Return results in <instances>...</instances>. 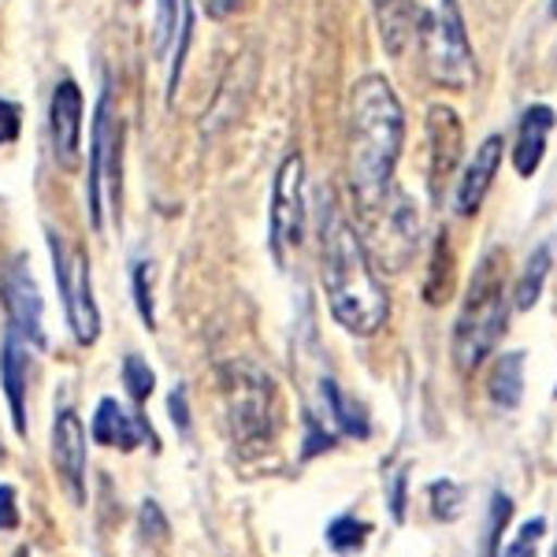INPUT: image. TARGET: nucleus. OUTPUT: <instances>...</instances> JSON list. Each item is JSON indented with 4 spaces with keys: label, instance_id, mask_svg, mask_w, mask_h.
I'll list each match as a JSON object with an SVG mask.
<instances>
[{
    "label": "nucleus",
    "instance_id": "nucleus-6",
    "mask_svg": "<svg viewBox=\"0 0 557 557\" xmlns=\"http://www.w3.org/2000/svg\"><path fill=\"white\" fill-rule=\"evenodd\" d=\"M49 249H52V264H57V283L67 305V320L75 331L78 346H94L101 335V312L94 301V283H89V260L83 249L64 246V238L49 231Z\"/></svg>",
    "mask_w": 557,
    "mask_h": 557
},
{
    "label": "nucleus",
    "instance_id": "nucleus-16",
    "mask_svg": "<svg viewBox=\"0 0 557 557\" xmlns=\"http://www.w3.org/2000/svg\"><path fill=\"white\" fill-rule=\"evenodd\" d=\"M550 131H554V108L550 104H532L524 115H520L517 141H513V168H517L520 178H532L539 168H543Z\"/></svg>",
    "mask_w": 557,
    "mask_h": 557
},
{
    "label": "nucleus",
    "instance_id": "nucleus-21",
    "mask_svg": "<svg viewBox=\"0 0 557 557\" xmlns=\"http://www.w3.org/2000/svg\"><path fill=\"white\" fill-rule=\"evenodd\" d=\"M368 535H372V524L368 520H357V517H335L327 524V546L335 554H357L364 550Z\"/></svg>",
    "mask_w": 557,
    "mask_h": 557
},
{
    "label": "nucleus",
    "instance_id": "nucleus-2",
    "mask_svg": "<svg viewBox=\"0 0 557 557\" xmlns=\"http://www.w3.org/2000/svg\"><path fill=\"white\" fill-rule=\"evenodd\" d=\"M323 294H327L331 317L349 335L372 338L391 317V298L380 283V272L372 264L364 238L343 220L338 212L323 215Z\"/></svg>",
    "mask_w": 557,
    "mask_h": 557
},
{
    "label": "nucleus",
    "instance_id": "nucleus-1",
    "mask_svg": "<svg viewBox=\"0 0 557 557\" xmlns=\"http://www.w3.org/2000/svg\"><path fill=\"white\" fill-rule=\"evenodd\" d=\"M401 146H406V112L383 75H364L349 89L346 131V175L354 201L372 215L394 190Z\"/></svg>",
    "mask_w": 557,
    "mask_h": 557
},
{
    "label": "nucleus",
    "instance_id": "nucleus-20",
    "mask_svg": "<svg viewBox=\"0 0 557 557\" xmlns=\"http://www.w3.org/2000/svg\"><path fill=\"white\" fill-rule=\"evenodd\" d=\"M546 275H550V249L546 246H539L532 257H528V268H524V275H520V283H517V309L524 312V309H532V305L539 301V294H543V286H546Z\"/></svg>",
    "mask_w": 557,
    "mask_h": 557
},
{
    "label": "nucleus",
    "instance_id": "nucleus-15",
    "mask_svg": "<svg viewBox=\"0 0 557 557\" xmlns=\"http://www.w3.org/2000/svg\"><path fill=\"white\" fill-rule=\"evenodd\" d=\"M4 305H8V320L20 331L26 343L45 346V327H41V294L38 283L26 275L23 264H15L4 278Z\"/></svg>",
    "mask_w": 557,
    "mask_h": 557
},
{
    "label": "nucleus",
    "instance_id": "nucleus-37",
    "mask_svg": "<svg viewBox=\"0 0 557 557\" xmlns=\"http://www.w3.org/2000/svg\"><path fill=\"white\" fill-rule=\"evenodd\" d=\"M550 12H554V15H557V0H554V8H550Z\"/></svg>",
    "mask_w": 557,
    "mask_h": 557
},
{
    "label": "nucleus",
    "instance_id": "nucleus-38",
    "mask_svg": "<svg viewBox=\"0 0 557 557\" xmlns=\"http://www.w3.org/2000/svg\"><path fill=\"white\" fill-rule=\"evenodd\" d=\"M554 557H557V550H554Z\"/></svg>",
    "mask_w": 557,
    "mask_h": 557
},
{
    "label": "nucleus",
    "instance_id": "nucleus-10",
    "mask_svg": "<svg viewBox=\"0 0 557 557\" xmlns=\"http://www.w3.org/2000/svg\"><path fill=\"white\" fill-rule=\"evenodd\" d=\"M428 146H431V194L438 201L446 183L454 178L457 164H461V149H465V127L454 108L446 104L428 108Z\"/></svg>",
    "mask_w": 557,
    "mask_h": 557
},
{
    "label": "nucleus",
    "instance_id": "nucleus-27",
    "mask_svg": "<svg viewBox=\"0 0 557 557\" xmlns=\"http://www.w3.org/2000/svg\"><path fill=\"white\" fill-rule=\"evenodd\" d=\"M335 446V435L327 428H320V420L312 412H305V457H317Z\"/></svg>",
    "mask_w": 557,
    "mask_h": 557
},
{
    "label": "nucleus",
    "instance_id": "nucleus-23",
    "mask_svg": "<svg viewBox=\"0 0 557 557\" xmlns=\"http://www.w3.org/2000/svg\"><path fill=\"white\" fill-rule=\"evenodd\" d=\"M543 535H546V517L524 520V524H520V532H517V539L498 557H535L539 543H543Z\"/></svg>",
    "mask_w": 557,
    "mask_h": 557
},
{
    "label": "nucleus",
    "instance_id": "nucleus-30",
    "mask_svg": "<svg viewBox=\"0 0 557 557\" xmlns=\"http://www.w3.org/2000/svg\"><path fill=\"white\" fill-rule=\"evenodd\" d=\"M20 528V509H15V487L0 483V532Z\"/></svg>",
    "mask_w": 557,
    "mask_h": 557
},
{
    "label": "nucleus",
    "instance_id": "nucleus-18",
    "mask_svg": "<svg viewBox=\"0 0 557 557\" xmlns=\"http://www.w3.org/2000/svg\"><path fill=\"white\" fill-rule=\"evenodd\" d=\"M487 394L498 409H517L520 398H524V354L520 349H509L494 361L491 375H487Z\"/></svg>",
    "mask_w": 557,
    "mask_h": 557
},
{
    "label": "nucleus",
    "instance_id": "nucleus-13",
    "mask_svg": "<svg viewBox=\"0 0 557 557\" xmlns=\"http://www.w3.org/2000/svg\"><path fill=\"white\" fill-rule=\"evenodd\" d=\"M502 157H506V141H502V134H491V138L475 149V157L469 160V168H465L461 183H457V212L461 215H475L480 212V205L487 201L491 183L498 178Z\"/></svg>",
    "mask_w": 557,
    "mask_h": 557
},
{
    "label": "nucleus",
    "instance_id": "nucleus-14",
    "mask_svg": "<svg viewBox=\"0 0 557 557\" xmlns=\"http://www.w3.org/2000/svg\"><path fill=\"white\" fill-rule=\"evenodd\" d=\"M94 438L101 446H112V450H138L141 443H152L157 446V435H152V428L146 420L138 417V412L123 409L115 398H104L101 406H97V417H94Z\"/></svg>",
    "mask_w": 557,
    "mask_h": 557
},
{
    "label": "nucleus",
    "instance_id": "nucleus-11",
    "mask_svg": "<svg viewBox=\"0 0 557 557\" xmlns=\"http://www.w3.org/2000/svg\"><path fill=\"white\" fill-rule=\"evenodd\" d=\"M49 134H52V157L60 168L78 164V138H83V94L78 86L64 78L52 94L49 104Z\"/></svg>",
    "mask_w": 557,
    "mask_h": 557
},
{
    "label": "nucleus",
    "instance_id": "nucleus-25",
    "mask_svg": "<svg viewBox=\"0 0 557 557\" xmlns=\"http://www.w3.org/2000/svg\"><path fill=\"white\" fill-rule=\"evenodd\" d=\"M509 517H513V502H509V494H494L491 528H487V557H498V543H502V532H506Z\"/></svg>",
    "mask_w": 557,
    "mask_h": 557
},
{
    "label": "nucleus",
    "instance_id": "nucleus-7",
    "mask_svg": "<svg viewBox=\"0 0 557 557\" xmlns=\"http://www.w3.org/2000/svg\"><path fill=\"white\" fill-rule=\"evenodd\" d=\"M120 141L123 131L115 127L112 115V97L101 94L97 101V115H94V149H89V183H86V197H89V220L94 227H104V190L112 186V197H120Z\"/></svg>",
    "mask_w": 557,
    "mask_h": 557
},
{
    "label": "nucleus",
    "instance_id": "nucleus-31",
    "mask_svg": "<svg viewBox=\"0 0 557 557\" xmlns=\"http://www.w3.org/2000/svg\"><path fill=\"white\" fill-rule=\"evenodd\" d=\"M406 483H409V469L391 475V513H394L398 524L406 520Z\"/></svg>",
    "mask_w": 557,
    "mask_h": 557
},
{
    "label": "nucleus",
    "instance_id": "nucleus-32",
    "mask_svg": "<svg viewBox=\"0 0 557 557\" xmlns=\"http://www.w3.org/2000/svg\"><path fill=\"white\" fill-rule=\"evenodd\" d=\"M20 138V108L12 101H0V146Z\"/></svg>",
    "mask_w": 557,
    "mask_h": 557
},
{
    "label": "nucleus",
    "instance_id": "nucleus-19",
    "mask_svg": "<svg viewBox=\"0 0 557 557\" xmlns=\"http://www.w3.org/2000/svg\"><path fill=\"white\" fill-rule=\"evenodd\" d=\"M323 401H327L331 417H335V424L343 435H357L364 438L368 435V420H364V409L357 406L349 394H343V386H338L335 380H323Z\"/></svg>",
    "mask_w": 557,
    "mask_h": 557
},
{
    "label": "nucleus",
    "instance_id": "nucleus-3",
    "mask_svg": "<svg viewBox=\"0 0 557 557\" xmlns=\"http://www.w3.org/2000/svg\"><path fill=\"white\" fill-rule=\"evenodd\" d=\"M506 249H487V257L475 268L469 294L461 301L454 323V364L461 375H472L494 354L498 338L509 323V294H506Z\"/></svg>",
    "mask_w": 557,
    "mask_h": 557
},
{
    "label": "nucleus",
    "instance_id": "nucleus-8",
    "mask_svg": "<svg viewBox=\"0 0 557 557\" xmlns=\"http://www.w3.org/2000/svg\"><path fill=\"white\" fill-rule=\"evenodd\" d=\"M305 238V160L301 152H286L272 186V249L283 257L298 249Z\"/></svg>",
    "mask_w": 557,
    "mask_h": 557
},
{
    "label": "nucleus",
    "instance_id": "nucleus-29",
    "mask_svg": "<svg viewBox=\"0 0 557 557\" xmlns=\"http://www.w3.org/2000/svg\"><path fill=\"white\" fill-rule=\"evenodd\" d=\"M138 520H141V532H146V535H152V539H164L168 535V520H164V513H160V506L152 498L141 502Z\"/></svg>",
    "mask_w": 557,
    "mask_h": 557
},
{
    "label": "nucleus",
    "instance_id": "nucleus-26",
    "mask_svg": "<svg viewBox=\"0 0 557 557\" xmlns=\"http://www.w3.org/2000/svg\"><path fill=\"white\" fill-rule=\"evenodd\" d=\"M175 15H178V0H157V38H152V49H157V57H164L168 41H172Z\"/></svg>",
    "mask_w": 557,
    "mask_h": 557
},
{
    "label": "nucleus",
    "instance_id": "nucleus-34",
    "mask_svg": "<svg viewBox=\"0 0 557 557\" xmlns=\"http://www.w3.org/2000/svg\"><path fill=\"white\" fill-rule=\"evenodd\" d=\"M242 4H246V0H201V12L209 15V20H231V15H238Z\"/></svg>",
    "mask_w": 557,
    "mask_h": 557
},
{
    "label": "nucleus",
    "instance_id": "nucleus-17",
    "mask_svg": "<svg viewBox=\"0 0 557 557\" xmlns=\"http://www.w3.org/2000/svg\"><path fill=\"white\" fill-rule=\"evenodd\" d=\"M0 383H4L8 406H12L15 431L26 435V343L12 323H8L4 343H0Z\"/></svg>",
    "mask_w": 557,
    "mask_h": 557
},
{
    "label": "nucleus",
    "instance_id": "nucleus-36",
    "mask_svg": "<svg viewBox=\"0 0 557 557\" xmlns=\"http://www.w3.org/2000/svg\"><path fill=\"white\" fill-rule=\"evenodd\" d=\"M0 465H4V443H0Z\"/></svg>",
    "mask_w": 557,
    "mask_h": 557
},
{
    "label": "nucleus",
    "instance_id": "nucleus-33",
    "mask_svg": "<svg viewBox=\"0 0 557 557\" xmlns=\"http://www.w3.org/2000/svg\"><path fill=\"white\" fill-rule=\"evenodd\" d=\"M168 406H172V420H175V428L186 435V431H190V406H186V386H175L172 398H168Z\"/></svg>",
    "mask_w": 557,
    "mask_h": 557
},
{
    "label": "nucleus",
    "instance_id": "nucleus-24",
    "mask_svg": "<svg viewBox=\"0 0 557 557\" xmlns=\"http://www.w3.org/2000/svg\"><path fill=\"white\" fill-rule=\"evenodd\" d=\"M123 386L131 391L134 401H146L152 394V386H157V375H152V368L141 361V357L131 354L127 361H123Z\"/></svg>",
    "mask_w": 557,
    "mask_h": 557
},
{
    "label": "nucleus",
    "instance_id": "nucleus-28",
    "mask_svg": "<svg viewBox=\"0 0 557 557\" xmlns=\"http://www.w3.org/2000/svg\"><path fill=\"white\" fill-rule=\"evenodd\" d=\"M134 301H138V312H141V320L149 323H157V312H152V294H149V275H146V264H138L134 268Z\"/></svg>",
    "mask_w": 557,
    "mask_h": 557
},
{
    "label": "nucleus",
    "instance_id": "nucleus-22",
    "mask_svg": "<svg viewBox=\"0 0 557 557\" xmlns=\"http://www.w3.org/2000/svg\"><path fill=\"white\" fill-rule=\"evenodd\" d=\"M428 498H431V513L438 520H457L461 517V506H465V487L454 480H438L428 487Z\"/></svg>",
    "mask_w": 557,
    "mask_h": 557
},
{
    "label": "nucleus",
    "instance_id": "nucleus-5",
    "mask_svg": "<svg viewBox=\"0 0 557 557\" xmlns=\"http://www.w3.org/2000/svg\"><path fill=\"white\" fill-rule=\"evenodd\" d=\"M227 431L238 446L260 450L275 435V383L249 361H231L220 372Z\"/></svg>",
    "mask_w": 557,
    "mask_h": 557
},
{
    "label": "nucleus",
    "instance_id": "nucleus-4",
    "mask_svg": "<svg viewBox=\"0 0 557 557\" xmlns=\"http://www.w3.org/2000/svg\"><path fill=\"white\" fill-rule=\"evenodd\" d=\"M409 34L420 45L424 75L438 89L469 94L475 86V52L457 0H406Z\"/></svg>",
    "mask_w": 557,
    "mask_h": 557
},
{
    "label": "nucleus",
    "instance_id": "nucleus-12",
    "mask_svg": "<svg viewBox=\"0 0 557 557\" xmlns=\"http://www.w3.org/2000/svg\"><path fill=\"white\" fill-rule=\"evenodd\" d=\"M52 461L60 475L67 480L75 502H83V480H86V431L75 409H60L52 424Z\"/></svg>",
    "mask_w": 557,
    "mask_h": 557
},
{
    "label": "nucleus",
    "instance_id": "nucleus-35",
    "mask_svg": "<svg viewBox=\"0 0 557 557\" xmlns=\"http://www.w3.org/2000/svg\"><path fill=\"white\" fill-rule=\"evenodd\" d=\"M15 557H30V550H26V546H20V550H15Z\"/></svg>",
    "mask_w": 557,
    "mask_h": 557
},
{
    "label": "nucleus",
    "instance_id": "nucleus-9",
    "mask_svg": "<svg viewBox=\"0 0 557 557\" xmlns=\"http://www.w3.org/2000/svg\"><path fill=\"white\" fill-rule=\"evenodd\" d=\"M368 220L375 223V238H380V257L391 264V272H401L409 264L412 249H417V235H420V220L417 209L406 194L391 190L386 201L375 209Z\"/></svg>",
    "mask_w": 557,
    "mask_h": 557
}]
</instances>
